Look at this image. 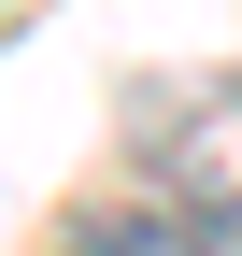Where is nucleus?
<instances>
[{
	"label": "nucleus",
	"mask_w": 242,
	"mask_h": 256,
	"mask_svg": "<svg viewBox=\"0 0 242 256\" xmlns=\"http://www.w3.org/2000/svg\"><path fill=\"white\" fill-rule=\"evenodd\" d=\"M142 200L186 214V228H242V72L142 100Z\"/></svg>",
	"instance_id": "nucleus-1"
}]
</instances>
